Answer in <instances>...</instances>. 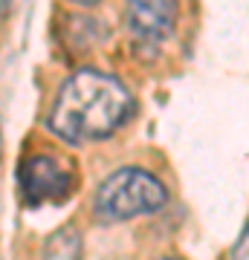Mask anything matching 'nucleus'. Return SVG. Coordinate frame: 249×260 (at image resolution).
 Listing matches in <instances>:
<instances>
[{
	"instance_id": "f257e3e1",
	"label": "nucleus",
	"mask_w": 249,
	"mask_h": 260,
	"mask_svg": "<svg viewBox=\"0 0 249 260\" xmlns=\"http://www.w3.org/2000/svg\"><path fill=\"white\" fill-rule=\"evenodd\" d=\"M133 110V95L116 75L78 70L61 84L49 113V130L70 145L110 136Z\"/></svg>"
},
{
	"instance_id": "f03ea898",
	"label": "nucleus",
	"mask_w": 249,
	"mask_h": 260,
	"mask_svg": "<svg viewBox=\"0 0 249 260\" xmlns=\"http://www.w3.org/2000/svg\"><path fill=\"white\" fill-rule=\"evenodd\" d=\"M168 200L165 185L142 168H119L96 191V214L104 220H133L139 214L159 211Z\"/></svg>"
},
{
	"instance_id": "7ed1b4c3",
	"label": "nucleus",
	"mask_w": 249,
	"mask_h": 260,
	"mask_svg": "<svg viewBox=\"0 0 249 260\" xmlns=\"http://www.w3.org/2000/svg\"><path fill=\"white\" fill-rule=\"evenodd\" d=\"M18 185L29 205L61 203L75 188V168L64 156H52V153L26 156L20 162Z\"/></svg>"
},
{
	"instance_id": "20e7f679",
	"label": "nucleus",
	"mask_w": 249,
	"mask_h": 260,
	"mask_svg": "<svg viewBox=\"0 0 249 260\" xmlns=\"http://www.w3.org/2000/svg\"><path fill=\"white\" fill-rule=\"evenodd\" d=\"M177 0H128V23L142 41H159L174 29Z\"/></svg>"
},
{
	"instance_id": "39448f33",
	"label": "nucleus",
	"mask_w": 249,
	"mask_h": 260,
	"mask_svg": "<svg viewBox=\"0 0 249 260\" xmlns=\"http://www.w3.org/2000/svg\"><path fill=\"white\" fill-rule=\"evenodd\" d=\"M44 260H81V237L73 229H64L49 237Z\"/></svg>"
},
{
	"instance_id": "423d86ee",
	"label": "nucleus",
	"mask_w": 249,
	"mask_h": 260,
	"mask_svg": "<svg viewBox=\"0 0 249 260\" xmlns=\"http://www.w3.org/2000/svg\"><path fill=\"white\" fill-rule=\"evenodd\" d=\"M232 260H249V225L243 229L240 240L235 243V249H232Z\"/></svg>"
},
{
	"instance_id": "0eeeda50",
	"label": "nucleus",
	"mask_w": 249,
	"mask_h": 260,
	"mask_svg": "<svg viewBox=\"0 0 249 260\" xmlns=\"http://www.w3.org/2000/svg\"><path fill=\"white\" fill-rule=\"evenodd\" d=\"M75 3H84V6H90V3H99V0H75Z\"/></svg>"
},
{
	"instance_id": "6e6552de",
	"label": "nucleus",
	"mask_w": 249,
	"mask_h": 260,
	"mask_svg": "<svg viewBox=\"0 0 249 260\" xmlns=\"http://www.w3.org/2000/svg\"><path fill=\"white\" fill-rule=\"evenodd\" d=\"M162 260H177V257H162Z\"/></svg>"
}]
</instances>
